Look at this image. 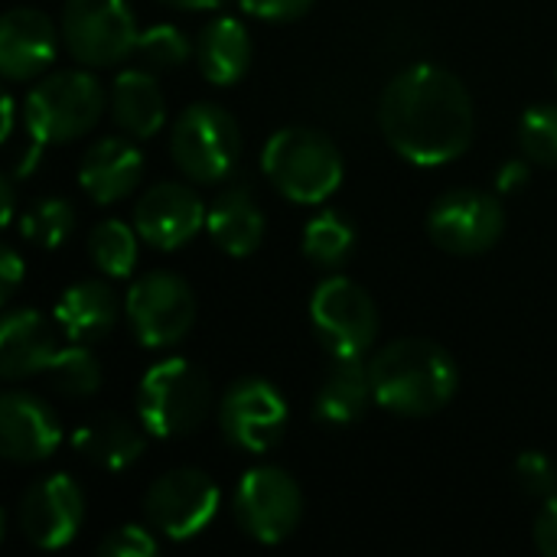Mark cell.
I'll return each instance as SVG.
<instances>
[{
    "mask_svg": "<svg viewBox=\"0 0 557 557\" xmlns=\"http://www.w3.org/2000/svg\"><path fill=\"white\" fill-rule=\"evenodd\" d=\"M124 310L140 346L166 349L189 333L196 320V297L180 274L150 271L131 284Z\"/></svg>",
    "mask_w": 557,
    "mask_h": 557,
    "instance_id": "10",
    "label": "cell"
},
{
    "mask_svg": "<svg viewBox=\"0 0 557 557\" xmlns=\"http://www.w3.org/2000/svg\"><path fill=\"white\" fill-rule=\"evenodd\" d=\"M166 7H176V10H219L225 0H160Z\"/></svg>",
    "mask_w": 557,
    "mask_h": 557,
    "instance_id": "38",
    "label": "cell"
},
{
    "mask_svg": "<svg viewBox=\"0 0 557 557\" xmlns=\"http://www.w3.org/2000/svg\"><path fill=\"white\" fill-rule=\"evenodd\" d=\"M104 114V88L85 69H62L46 75L26 95V131L39 144H69L88 134Z\"/></svg>",
    "mask_w": 557,
    "mask_h": 557,
    "instance_id": "5",
    "label": "cell"
},
{
    "mask_svg": "<svg viewBox=\"0 0 557 557\" xmlns=\"http://www.w3.org/2000/svg\"><path fill=\"white\" fill-rule=\"evenodd\" d=\"M111 117L121 131H127L137 140L153 137L163 127L166 101L157 85V78L144 69H127L111 85Z\"/></svg>",
    "mask_w": 557,
    "mask_h": 557,
    "instance_id": "25",
    "label": "cell"
},
{
    "mask_svg": "<svg viewBox=\"0 0 557 557\" xmlns=\"http://www.w3.org/2000/svg\"><path fill=\"white\" fill-rule=\"evenodd\" d=\"M59 339L52 323L39 310H13L0 323V375L7 382H20L49 366L59 356Z\"/></svg>",
    "mask_w": 557,
    "mask_h": 557,
    "instance_id": "18",
    "label": "cell"
},
{
    "mask_svg": "<svg viewBox=\"0 0 557 557\" xmlns=\"http://www.w3.org/2000/svg\"><path fill=\"white\" fill-rule=\"evenodd\" d=\"M62 444V428L55 411L26 392H10L0 398V447L10 463H42Z\"/></svg>",
    "mask_w": 557,
    "mask_h": 557,
    "instance_id": "16",
    "label": "cell"
},
{
    "mask_svg": "<svg viewBox=\"0 0 557 557\" xmlns=\"http://www.w3.org/2000/svg\"><path fill=\"white\" fill-rule=\"evenodd\" d=\"M529 163H532L529 157H525V160H509V163H503L499 173H496V189H499V193H519V189L529 183V176H532Z\"/></svg>",
    "mask_w": 557,
    "mask_h": 557,
    "instance_id": "37",
    "label": "cell"
},
{
    "mask_svg": "<svg viewBox=\"0 0 557 557\" xmlns=\"http://www.w3.org/2000/svg\"><path fill=\"white\" fill-rule=\"evenodd\" d=\"M222 493L215 480L196 467H180L163 473L144 496V516L150 529L173 542L196 539L215 519Z\"/></svg>",
    "mask_w": 557,
    "mask_h": 557,
    "instance_id": "11",
    "label": "cell"
},
{
    "mask_svg": "<svg viewBox=\"0 0 557 557\" xmlns=\"http://www.w3.org/2000/svg\"><path fill=\"white\" fill-rule=\"evenodd\" d=\"M219 431L245 454H268L287 431V401L264 379H238L219 401Z\"/></svg>",
    "mask_w": 557,
    "mask_h": 557,
    "instance_id": "13",
    "label": "cell"
},
{
    "mask_svg": "<svg viewBox=\"0 0 557 557\" xmlns=\"http://www.w3.org/2000/svg\"><path fill=\"white\" fill-rule=\"evenodd\" d=\"M428 232L437 248L470 258L490 251L506 232V209L493 193L450 189L428 212Z\"/></svg>",
    "mask_w": 557,
    "mask_h": 557,
    "instance_id": "12",
    "label": "cell"
},
{
    "mask_svg": "<svg viewBox=\"0 0 557 557\" xmlns=\"http://www.w3.org/2000/svg\"><path fill=\"white\" fill-rule=\"evenodd\" d=\"M88 258L108 277H131L137 264V228L104 219L88 235Z\"/></svg>",
    "mask_w": 557,
    "mask_h": 557,
    "instance_id": "27",
    "label": "cell"
},
{
    "mask_svg": "<svg viewBox=\"0 0 557 557\" xmlns=\"http://www.w3.org/2000/svg\"><path fill=\"white\" fill-rule=\"evenodd\" d=\"M242 10L248 16H258V20H268V23H290V20H300L313 0H238Z\"/></svg>",
    "mask_w": 557,
    "mask_h": 557,
    "instance_id": "34",
    "label": "cell"
},
{
    "mask_svg": "<svg viewBox=\"0 0 557 557\" xmlns=\"http://www.w3.org/2000/svg\"><path fill=\"white\" fill-rule=\"evenodd\" d=\"M10 131H13V98L3 95V140L10 137Z\"/></svg>",
    "mask_w": 557,
    "mask_h": 557,
    "instance_id": "40",
    "label": "cell"
},
{
    "mask_svg": "<svg viewBox=\"0 0 557 557\" xmlns=\"http://www.w3.org/2000/svg\"><path fill=\"white\" fill-rule=\"evenodd\" d=\"M206 202L199 199V193L193 186L183 183H157L150 186L137 206H134V228L137 235L160 248V251H173L189 245L199 228L206 225Z\"/></svg>",
    "mask_w": 557,
    "mask_h": 557,
    "instance_id": "15",
    "label": "cell"
},
{
    "mask_svg": "<svg viewBox=\"0 0 557 557\" xmlns=\"http://www.w3.org/2000/svg\"><path fill=\"white\" fill-rule=\"evenodd\" d=\"M59 33L36 7H13L0 20V72L10 82H26L55 62Z\"/></svg>",
    "mask_w": 557,
    "mask_h": 557,
    "instance_id": "17",
    "label": "cell"
},
{
    "mask_svg": "<svg viewBox=\"0 0 557 557\" xmlns=\"http://www.w3.org/2000/svg\"><path fill=\"white\" fill-rule=\"evenodd\" d=\"M356 251V225L339 212H323L304 228V255L320 268H343Z\"/></svg>",
    "mask_w": 557,
    "mask_h": 557,
    "instance_id": "26",
    "label": "cell"
},
{
    "mask_svg": "<svg viewBox=\"0 0 557 557\" xmlns=\"http://www.w3.org/2000/svg\"><path fill=\"white\" fill-rule=\"evenodd\" d=\"M379 124L392 150L408 163L444 166L470 150L476 114L467 85L450 69L418 62L385 85Z\"/></svg>",
    "mask_w": 557,
    "mask_h": 557,
    "instance_id": "1",
    "label": "cell"
},
{
    "mask_svg": "<svg viewBox=\"0 0 557 557\" xmlns=\"http://www.w3.org/2000/svg\"><path fill=\"white\" fill-rule=\"evenodd\" d=\"M72 447L101 470H127L147 450V437L121 414H98L72 434Z\"/></svg>",
    "mask_w": 557,
    "mask_h": 557,
    "instance_id": "24",
    "label": "cell"
},
{
    "mask_svg": "<svg viewBox=\"0 0 557 557\" xmlns=\"http://www.w3.org/2000/svg\"><path fill=\"white\" fill-rule=\"evenodd\" d=\"M72 228H75V212L59 196L36 199L33 206H26L20 219V235L36 248H59L72 235Z\"/></svg>",
    "mask_w": 557,
    "mask_h": 557,
    "instance_id": "28",
    "label": "cell"
},
{
    "mask_svg": "<svg viewBox=\"0 0 557 557\" xmlns=\"http://www.w3.org/2000/svg\"><path fill=\"white\" fill-rule=\"evenodd\" d=\"M212 411V382L189 359H163L140 379L137 414L157 437H186Z\"/></svg>",
    "mask_w": 557,
    "mask_h": 557,
    "instance_id": "4",
    "label": "cell"
},
{
    "mask_svg": "<svg viewBox=\"0 0 557 557\" xmlns=\"http://www.w3.org/2000/svg\"><path fill=\"white\" fill-rule=\"evenodd\" d=\"M0 193H3V222L13 219V176L0 180Z\"/></svg>",
    "mask_w": 557,
    "mask_h": 557,
    "instance_id": "39",
    "label": "cell"
},
{
    "mask_svg": "<svg viewBox=\"0 0 557 557\" xmlns=\"http://www.w3.org/2000/svg\"><path fill=\"white\" fill-rule=\"evenodd\" d=\"M261 170L281 196L300 206H317L339 189L343 153L323 131L281 127L264 144Z\"/></svg>",
    "mask_w": 557,
    "mask_h": 557,
    "instance_id": "3",
    "label": "cell"
},
{
    "mask_svg": "<svg viewBox=\"0 0 557 557\" xmlns=\"http://www.w3.org/2000/svg\"><path fill=\"white\" fill-rule=\"evenodd\" d=\"M375 405L401 418H431L447 408L460 388L454 356L431 339H395L369 362Z\"/></svg>",
    "mask_w": 557,
    "mask_h": 557,
    "instance_id": "2",
    "label": "cell"
},
{
    "mask_svg": "<svg viewBox=\"0 0 557 557\" xmlns=\"http://www.w3.org/2000/svg\"><path fill=\"white\" fill-rule=\"evenodd\" d=\"M232 512L251 542L281 545L297 532L304 519V493L297 480L281 467H251L235 486Z\"/></svg>",
    "mask_w": 557,
    "mask_h": 557,
    "instance_id": "8",
    "label": "cell"
},
{
    "mask_svg": "<svg viewBox=\"0 0 557 557\" xmlns=\"http://www.w3.org/2000/svg\"><path fill=\"white\" fill-rule=\"evenodd\" d=\"M535 545L548 557H557V493L545 499L539 519H535Z\"/></svg>",
    "mask_w": 557,
    "mask_h": 557,
    "instance_id": "35",
    "label": "cell"
},
{
    "mask_svg": "<svg viewBox=\"0 0 557 557\" xmlns=\"http://www.w3.org/2000/svg\"><path fill=\"white\" fill-rule=\"evenodd\" d=\"M62 39L82 65H114L137 46V20L127 0H65Z\"/></svg>",
    "mask_w": 557,
    "mask_h": 557,
    "instance_id": "9",
    "label": "cell"
},
{
    "mask_svg": "<svg viewBox=\"0 0 557 557\" xmlns=\"http://www.w3.org/2000/svg\"><path fill=\"white\" fill-rule=\"evenodd\" d=\"M157 552H160L157 539L140 525H121L98 545L101 557H153Z\"/></svg>",
    "mask_w": 557,
    "mask_h": 557,
    "instance_id": "33",
    "label": "cell"
},
{
    "mask_svg": "<svg viewBox=\"0 0 557 557\" xmlns=\"http://www.w3.org/2000/svg\"><path fill=\"white\" fill-rule=\"evenodd\" d=\"M121 317L117 294L104 281H78L55 304V323L72 343H98Z\"/></svg>",
    "mask_w": 557,
    "mask_h": 557,
    "instance_id": "21",
    "label": "cell"
},
{
    "mask_svg": "<svg viewBox=\"0 0 557 557\" xmlns=\"http://www.w3.org/2000/svg\"><path fill=\"white\" fill-rule=\"evenodd\" d=\"M134 52L150 69H176V65H183L196 52V46H189L183 29H176L173 23H160V26H150V29H144L137 36Z\"/></svg>",
    "mask_w": 557,
    "mask_h": 557,
    "instance_id": "31",
    "label": "cell"
},
{
    "mask_svg": "<svg viewBox=\"0 0 557 557\" xmlns=\"http://www.w3.org/2000/svg\"><path fill=\"white\" fill-rule=\"evenodd\" d=\"M310 323L333 359H362L379 339V307L366 287L333 274L310 297Z\"/></svg>",
    "mask_w": 557,
    "mask_h": 557,
    "instance_id": "7",
    "label": "cell"
},
{
    "mask_svg": "<svg viewBox=\"0 0 557 557\" xmlns=\"http://www.w3.org/2000/svg\"><path fill=\"white\" fill-rule=\"evenodd\" d=\"M140 176H144V153L137 150V144L124 137L95 140L78 163V183L98 206L121 202L127 193L137 189Z\"/></svg>",
    "mask_w": 557,
    "mask_h": 557,
    "instance_id": "19",
    "label": "cell"
},
{
    "mask_svg": "<svg viewBox=\"0 0 557 557\" xmlns=\"http://www.w3.org/2000/svg\"><path fill=\"white\" fill-rule=\"evenodd\" d=\"M369 401H375L369 366L362 359H333L317 388L313 414L326 428H349L366 414Z\"/></svg>",
    "mask_w": 557,
    "mask_h": 557,
    "instance_id": "22",
    "label": "cell"
},
{
    "mask_svg": "<svg viewBox=\"0 0 557 557\" xmlns=\"http://www.w3.org/2000/svg\"><path fill=\"white\" fill-rule=\"evenodd\" d=\"M46 375L55 385V392L69 398H88L101 388V366L95 352L85 349V343H72L69 349H62Z\"/></svg>",
    "mask_w": 557,
    "mask_h": 557,
    "instance_id": "29",
    "label": "cell"
},
{
    "mask_svg": "<svg viewBox=\"0 0 557 557\" xmlns=\"http://www.w3.org/2000/svg\"><path fill=\"white\" fill-rule=\"evenodd\" d=\"M23 258L7 245L3 248V255H0V300L7 304L10 297H13V290L20 287V281H23Z\"/></svg>",
    "mask_w": 557,
    "mask_h": 557,
    "instance_id": "36",
    "label": "cell"
},
{
    "mask_svg": "<svg viewBox=\"0 0 557 557\" xmlns=\"http://www.w3.org/2000/svg\"><path fill=\"white\" fill-rule=\"evenodd\" d=\"M522 153L539 166H557V104H532L519 121Z\"/></svg>",
    "mask_w": 557,
    "mask_h": 557,
    "instance_id": "30",
    "label": "cell"
},
{
    "mask_svg": "<svg viewBox=\"0 0 557 557\" xmlns=\"http://www.w3.org/2000/svg\"><path fill=\"white\" fill-rule=\"evenodd\" d=\"M20 532L42 552L65 548L85 522V496L65 473L36 480L16 506Z\"/></svg>",
    "mask_w": 557,
    "mask_h": 557,
    "instance_id": "14",
    "label": "cell"
},
{
    "mask_svg": "<svg viewBox=\"0 0 557 557\" xmlns=\"http://www.w3.org/2000/svg\"><path fill=\"white\" fill-rule=\"evenodd\" d=\"M251 36L242 20L235 16H215L209 26H202L196 39V62L202 78L212 85H235L245 78L251 65Z\"/></svg>",
    "mask_w": 557,
    "mask_h": 557,
    "instance_id": "23",
    "label": "cell"
},
{
    "mask_svg": "<svg viewBox=\"0 0 557 557\" xmlns=\"http://www.w3.org/2000/svg\"><path fill=\"white\" fill-rule=\"evenodd\" d=\"M242 150V131L238 121L212 101L189 104L176 121L170 134V153L173 163L189 176L193 183H219L232 173Z\"/></svg>",
    "mask_w": 557,
    "mask_h": 557,
    "instance_id": "6",
    "label": "cell"
},
{
    "mask_svg": "<svg viewBox=\"0 0 557 557\" xmlns=\"http://www.w3.org/2000/svg\"><path fill=\"white\" fill-rule=\"evenodd\" d=\"M206 228L225 255L248 258L264 238V212L245 186H228L212 199Z\"/></svg>",
    "mask_w": 557,
    "mask_h": 557,
    "instance_id": "20",
    "label": "cell"
},
{
    "mask_svg": "<svg viewBox=\"0 0 557 557\" xmlns=\"http://www.w3.org/2000/svg\"><path fill=\"white\" fill-rule=\"evenodd\" d=\"M516 480L529 496L548 499L557 493V467L542 450H529L516 460Z\"/></svg>",
    "mask_w": 557,
    "mask_h": 557,
    "instance_id": "32",
    "label": "cell"
}]
</instances>
